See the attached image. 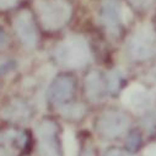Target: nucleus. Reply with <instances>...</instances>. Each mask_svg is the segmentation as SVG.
<instances>
[{"label": "nucleus", "instance_id": "2", "mask_svg": "<svg viewBox=\"0 0 156 156\" xmlns=\"http://www.w3.org/2000/svg\"><path fill=\"white\" fill-rule=\"evenodd\" d=\"M38 16L48 31H57L71 17V6L65 0H46L38 4Z\"/></svg>", "mask_w": 156, "mask_h": 156}, {"label": "nucleus", "instance_id": "16", "mask_svg": "<svg viewBox=\"0 0 156 156\" xmlns=\"http://www.w3.org/2000/svg\"><path fill=\"white\" fill-rule=\"evenodd\" d=\"M8 42V37L6 33L3 31V28H0V48H3Z\"/></svg>", "mask_w": 156, "mask_h": 156}, {"label": "nucleus", "instance_id": "10", "mask_svg": "<svg viewBox=\"0 0 156 156\" xmlns=\"http://www.w3.org/2000/svg\"><path fill=\"white\" fill-rule=\"evenodd\" d=\"M4 115L6 119L15 122H23L28 117V107L22 102H14L9 108L5 109Z\"/></svg>", "mask_w": 156, "mask_h": 156}, {"label": "nucleus", "instance_id": "9", "mask_svg": "<svg viewBox=\"0 0 156 156\" xmlns=\"http://www.w3.org/2000/svg\"><path fill=\"white\" fill-rule=\"evenodd\" d=\"M108 92L107 81L98 71H91L85 79V94L86 97L92 102L102 101Z\"/></svg>", "mask_w": 156, "mask_h": 156}, {"label": "nucleus", "instance_id": "14", "mask_svg": "<svg viewBox=\"0 0 156 156\" xmlns=\"http://www.w3.org/2000/svg\"><path fill=\"white\" fill-rule=\"evenodd\" d=\"M64 138H65V141L68 143V144H66L68 147H65V150H66V155H68V156H75L77 150L74 149V147H71V146H73V143H75L74 136L71 135V133H66Z\"/></svg>", "mask_w": 156, "mask_h": 156}, {"label": "nucleus", "instance_id": "17", "mask_svg": "<svg viewBox=\"0 0 156 156\" xmlns=\"http://www.w3.org/2000/svg\"><path fill=\"white\" fill-rule=\"evenodd\" d=\"M83 156H95V155H94V151H92L91 149H87V150L83 154Z\"/></svg>", "mask_w": 156, "mask_h": 156}, {"label": "nucleus", "instance_id": "6", "mask_svg": "<svg viewBox=\"0 0 156 156\" xmlns=\"http://www.w3.org/2000/svg\"><path fill=\"white\" fill-rule=\"evenodd\" d=\"M75 92V80L71 75L63 74L53 80L48 89V98L54 105L66 103Z\"/></svg>", "mask_w": 156, "mask_h": 156}, {"label": "nucleus", "instance_id": "1", "mask_svg": "<svg viewBox=\"0 0 156 156\" xmlns=\"http://www.w3.org/2000/svg\"><path fill=\"white\" fill-rule=\"evenodd\" d=\"M54 58L62 66L77 69L90 62V49L81 37H70L57 46Z\"/></svg>", "mask_w": 156, "mask_h": 156}, {"label": "nucleus", "instance_id": "5", "mask_svg": "<svg viewBox=\"0 0 156 156\" xmlns=\"http://www.w3.org/2000/svg\"><path fill=\"white\" fill-rule=\"evenodd\" d=\"M15 31L19 40L27 48H33L38 42V30L32 14L28 10H22L15 17Z\"/></svg>", "mask_w": 156, "mask_h": 156}, {"label": "nucleus", "instance_id": "11", "mask_svg": "<svg viewBox=\"0 0 156 156\" xmlns=\"http://www.w3.org/2000/svg\"><path fill=\"white\" fill-rule=\"evenodd\" d=\"M63 115L65 117L66 119H74V121H77V119H81L84 114H85V107L83 105H79V103H75V105H69V106H65L62 111Z\"/></svg>", "mask_w": 156, "mask_h": 156}, {"label": "nucleus", "instance_id": "15", "mask_svg": "<svg viewBox=\"0 0 156 156\" xmlns=\"http://www.w3.org/2000/svg\"><path fill=\"white\" fill-rule=\"evenodd\" d=\"M105 156H123V152L119 149H117V147H112V149L106 151Z\"/></svg>", "mask_w": 156, "mask_h": 156}, {"label": "nucleus", "instance_id": "13", "mask_svg": "<svg viewBox=\"0 0 156 156\" xmlns=\"http://www.w3.org/2000/svg\"><path fill=\"white\" fill-rule=\"evenodd\" d=\"M122 81L123 77L122 74L119 71H112L107 79V86H108V91L112 94H117L118 90L122 86Z\"/></svg>", "mask_w": 156, "mask_h": 156}, {"label": "nucleus", "instance_id": "3", "mask_svg": "<svg viewBox=\"0 0 156 156\" xmlns=\"http://www.w3.org/2000/svg\"><path fill=\"white\" fill-rule=\"evenodd\" d=\"M96 132L105 139H114L122 135L129 127L128 115L121 111L109 109L103 112L95 123Z\"/></svg>", "mask_w": 156, "mask_h": 156}, {"label": "nucleus", "instance_id": "8", "mask_svg": "<svg viewBox=\"0 0 156 156\" xmlns=\"http://www.w3.org/2000/svg\"><path fill=\"white\" fill-rule=\"evenodd\" d=\"M101 20L106 30L118 34L121 30V5L118 0H105L101 8Z\"/></svg>", "mask_w": 156, "mask_h": 156}, {"label": "nucleus", "instance_id": "4", "mask_svg": "<svg viewBox=\"0 0 156 156\" xmlns=\"http://www.w3.org/2000/svg\"><path fill=\"white\" fill-rule=\"evenodd\" d=\"M38 152L41 156H62L58 141V126L53 119H43L36 128Z\"/></svg>", "mask_w": 156, "mask_h": 156}, {"label": "nucleus", "instance_id": "12", "mask_svg": "<svg viewBox=\"0 0 156 156\" xmlns=\"http://www.w3.org/2000/svg\"><path fill=\"white\" fill-rule=\"evenodd\" d=\"M143 144V138H141V134L138 132V130H132L128 135V139H127V143H126V147L129 152H136L140 146Z\"/></svg>", "mask_w": 156, "mask_h": 156}, {"label": "nucleus", "instance_id": "7", "mask_svg": "<svg viewBox=\"0 0 156 156\" xmlns=\"http://www.w3.org/2000/svg\"><path fill=\"white\" fill-rule=\"evenodd\" d=\"M154 38L150 33L139 31L129 42V53L135 60H144L154 54Z\"/></svg>", "mask_w": 156, "mask_h": 156}]
</instances>
